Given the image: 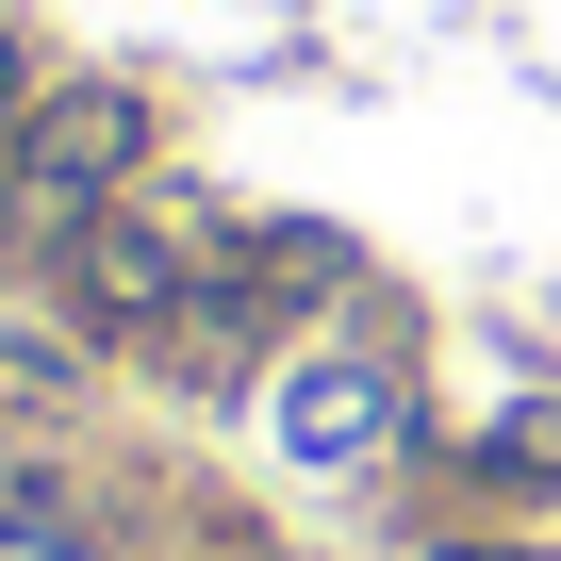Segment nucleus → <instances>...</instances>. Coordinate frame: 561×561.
<instances>
[{"label":"nucleus","instance_id":"obj_1","mask_svg":"<svg viewBox=\"0 0 561 561\" xmlns=\"http://www.w3.org/2000/svg\"><path fill=\"white\" fill-rule=\"evenodd\" d=\"M133 165H149V100H133V83H50V100L18 116V149H0V215H18V248L50 264Z\"/></svg>","mask_w":561,"mask_h":561},{"label":"nucleus","instance_id":"obj_2","mask_svg":"<svg viewBox=\"0 0 561 561\" xmlns=\"http://www.w3.org/2000/svg\"><path fill=\"white\" fill-rule=\"evenodd\" d=\"M50 280H67V314H83V331H182V298H198V231L100 198V215L50 248Z\"/></svg>","mask_w":561,"mask_h":561},{"label":"nucleus","instance_id":"obj_3","mask_svg":"<svg viewBox=\"0 0 561 561\" xmlns=\"http://www.w3.org/2000/svg\"><path fill=\"white\" fill-rule=\"evenodd\" d=\"M397 430H413V397H397V380H380L364 347H314L298 380H280V446H298L314 479H364V462H380Z\"/></svg>","mask_w":561,"mask_h":561},{"label":"nucleus","instance_id":"obj_4","mask_svg":"<svg viewBox=\"0 0 561 561\" xmlns=\"http://www.w3.org/2000/svg\"><path fill=\"white\" fill-rule=\"evenodd\" d=\"M0 545H18V561H83V512L67 495H0Z\"/></svg>","mask_w":561,"mask_h":561},{"label":"nucleus","instance_id":"obj_5","mask_svg":"<svg viewBox=\"0 0 561 561\" xmlns=\"http://www.w3.org/2000/svg\"><path fill=\"white\" fill-rule=\"evenodd\" d=\"M34 100H50V67H34V34H18V18H0V149H18V116H34Z\"/></svg>","mask_w":561,"mask_h":561},{"label":"nucleus","instance_id":"obj_6","mask_svg":"<svg viewBox=\"0 0 561 561\" xmlns=\"http://www.w3.org/2000/svg\"><path fill=\"white\" fill-rule=\"evenodd\" d=\"M446 561H512V545H446Z\"/></svg>","mask_w":561,"mask_h":561}]
</instances>
